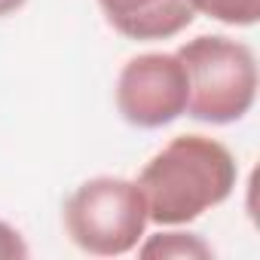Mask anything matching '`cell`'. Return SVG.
I'll return each mask as SVG.
<instances>
[{
  "instance_id": "1",
  "label": "cell",
  "mask_w": 260,
  "mask_h": 260,
  "mask_svg": "<svg viewBox=\"0 0 260 260\" xmlns=\"http://www.w3.org/2000/svg\"><path fill=\"white\" fill-rule=\"evenodd\" d=\"M135 184L144 193L150 223L187 226L233 196L239 162L217 138L178 135L147 159Z\"/></svg>"
},
{
  "instance_id": "2",
  "label": "cell",
  "mask_w": 260,
  "mask_h": 260,
  "mask_svg": "<svg viewBox=\"0 0 260 260\" xmlns=\"http://www.w3.org/2000/svg\"><path fill=\"white\" fill-rule=\"evenodd\" d=\"M190 101L187 116L208 125H230L251 113L257 101V55L248 43L226 34H199L178 49Z\"/></svg>"
},
{
  "instance_id": "3",
  "label": "cell",
  "mask_w": 260,
  "mask_h": 260,
  "mask_svg": "<svg viewBox=\"0 0 260 260\" xmlns=\"http://www.w3.org/2000/svg\"><path fill=\"white\" fill-rule=\"evenodd\" d=\"M61 220L71 242L95 257H122L135 251L150 223L141 187L119 175L83 181L68 196Z\"/></svg>"
},
{
  "instance_id": "4",
  "label": "cell",
  "mask_w": 260,
  "mask_h": 260,
  "mask_svg": "<svg viewBox=\"0 0 260 260\" xmlns=\"http://www.w3.org/2000/svg\"><path fill=\"white\" fill-rule=\"evenodd\" d=\"M116 110L135 128H162L187 113L190 83L178 52L132 55L116 77Z\"/></svg>"
},
{
  "instance_id": "5",
  "label": "cell",
  "mask_w": 260,
  "mask_h": 260,
  "mask_svg": "<svg viewBox=\"0 0 260 260\" xmlns=\"http://www.w3.org/2000/svg\"><path fill=\"white\" fill-rule=\"evenodd\" d=\"M98 10L116 34L138 43L178 37L196 19L187 0H98Z\"/></svg>"
},
{
  "instance_id": "6",
  "label": "cell",
  "mask_w": 260,
  "mask_h": 260,
  "mask_svg": "<svg viewBox=\"0 0 260 260\" xmlns=\"http://www.w3.org/2000/svg\"><path fill=\"white\" fill-rule=\"evenodd\" d=\"M135 251L141 257H162V260H211L214 257V248L199 233H187L175 226L141 239Z\"/></svg>"
},
{
  "instance_id": "7",
  "label": "cell",
  "mask_w": 260,
  "mask_h": 260,
  "mask_svg": "<svg viewBox=\"0 0 260 260\" xmlns=\"http://www.w3.org/2000/svg\"><path fill=\"white\" fill-rule=\"evenodd\" d=\"M196 16L230 28H251L260 19V0H187Z\"/></svg>"
},
{
  "instance_id": "8",
  "label": "cell",
  "mask_w": 260,
  "mask_h": 260,
  "mask_svg": "<svg viewBox=\"0 0 260 260\" xmlns=\"http://www.w3.org/2000/svg\"><path fill=\"white\" fill-rule=\"evenodd\" d=\"M28 254H31V248H28L25 236L13 223L0 220V260H25Z\"/></svg>"
},
{
  "instance_id": "9",
  "label": "cell",
  "mask_w": 260,
  "mask_h": 260,
  "mask_svg": "<svg viewBox=\"0 0 260 260\" xmlns=\"http://www.w3.org/2000/svg\"><path fill=\"white\" fill-rule=\"evenodd\" d=\"M25 4H28V0H0V19H4V16H13V13H19Z\"/></svg>"
}]
</instances>
